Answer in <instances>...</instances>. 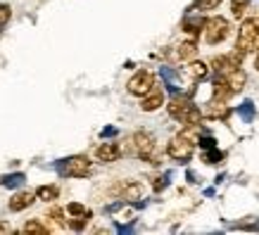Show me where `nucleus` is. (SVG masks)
<instances>
[{
    "mask_svg": "<svg viewBox=\"0 0 259 235\" xmlns=\"http://www.w3.org/2000/svg\"><path fill=\"white\" fill-rule=\"evenodd\" d=\"M200 119H202V110L200 107H195V105H190L188 112L183 114V119H181V124L186 126V128H195L197 124H200Z\"/></svg>",
    "mask_w": 259,
    "mask_h": 235,
    "instance_id": "16",
    "label": "nucleus"
},
{
    "mask_svg": "<svg viewBox=\"0 0 259 235\" xmlns=\"http://www.w3.org/2000/svg\"><path fill=\"white\" fill-rule=\"evenodd\" d=\"M152 88H155V74L148 69H138L134 76L128 78V83H126V90L131 95H136V98H143Z\"/></svg>",
    "mask_w": 259,
    "mask_h": 235,
    "instance_id": "4",
    "label": "nucleus"
},
{
    "mask_svg": "<svg viewBox=\"0 0 259 235\" xmlns=\"http://www.w3.org/2000/svg\"><path fill=\"white\" fill-rule=\"evenodd\" d=\"M33 202H36V193L33 190H19V193H15V195L10 197L8 207H10V212H24Z\"/></svg>",
    "mask_w": 259,
    "mask_h": 235,
    "instance_id": "9",
    "label": "nucleus"
},
{
    "mask_svg": "<svg viewBox=\"0 0 259 235\" xmlns=\"http://www.w3.org/2000/svg\"><path fill=\"white\" fill-rule=\"evenodd\" d=\"M247 5H250L247 0H233V3H231V15L236 17V19H243Z\"/></svg>",
    "mask_w": 259,
    "mask_h": 235,
    "instance_id": "19",
    "label": "nucleus"
},
{
    "mask_svg": "<svg viewBox=\"0 0 259 235\" xmlns=\"http://www.w3.org/2000/svg\"><path fill=\"white\" fill-rule=\"evenodd\" d=\"M10 17H12V8L10 5H0V29L10 22Z\"/></svg>",
    "mask_w": 259,
    "mask_h": 235,
    "instance_id": "23",
    "label": "nucleus"
},
{
    "mask_svg": "<svg viewBox=\"0 0 259 235\" xmlns=\"http://www.w3.org/2000/svg\"><path fill=\"white\" fill-rule=\"evenodd\" d=\"M221 76L226 78V83L231 86V90H233V93H238V90H243L245 81H247V76H245V71L240 69V67H231V69L224 71Z\"/></svg>",
    "mask_w": 259,
    "mask_h": 235,
    "instance_id": "13",
    "label": "nucleus"
},
{
    "mask_svg": "<svg viewBox=\"0 0 259 235\" xmlns=\"http://www.w3.org/2000/svg\"><path fill=\"white\" fill-rule=\"evenodd\" d=\"M64 214H67V212H64L62 207H53V209L48 212V216L55 221L57 226H67V219H64Z\"/></svg>",
    "mask_w": 259,
    "mask_h": 235,
    "instance_id": "20",
    "label": "nucleus"
},
{
    "mask_svg": "<svg viewBox=\"0 0 259 235\" xmlns=\"http://www.w3.org/2000/svg\"><path fill=\"white\" fill-rule=\"evenodd\" d=\"M186 71H188V76L193 78V81H202V78H207V74H209V64L202 62V60H200V62H197V60H190Z\"/></svg>",
    "mask_w": 259,
    "mask_h": 235,
    "instance_id": "15",
    "label": "nucleus"
},
{
    "mask_svg": "<svg viewBox=\"0 0 259 235\" xmlns=\"http://www.w3.org/2000/svg\"><path fill=\"white\" fill-rule=\"evenodd\" d=\"M67 212L71 214V216H88L91 214V209H86L83 204H79V202H71L69 207H67Z\"/></svg>",
    "mask_w": 259,
    "mask_h": 235,
    "instance_id": "22",
    "label": "nucleus"
},
{
    "mask_svg": "<svg viewBox=\"0 0 259 235\" xmlns=\"http://www.w3.org/2000/svg\"><path fill=\"white\" fill-rule=\"evenodd\" d=\"M57 197H60V185H40L36 190V200L40 202H55Z\"/></svg>",
    "mask_w": 259,
    "mask_h": 235,
    "instance_id": "17",
    "label": "nucleus"
},
{
    "mask_svg": "<svg viewBox=\"0 0 259 235\" xmlns=\"http://www.w3.org/2000/svg\"><path fill=\"white\" fill-rule=\"evenodd\" d=\"M121 145L119 143H100L98 148H95V157H98V162L102 164H112V162H117L119 157H121Z\"/></svg>",
    "mask_w": 259,
    "mask_h": 235,
    "instance_id": "7",
    "label": "nucleus"
},
{
    "mask_svg": "<svg viewBox=\"0 0 259 235\" xmlns=\"http://www.w3.org/2000/svg\"><path fill=\"white\" fill-rule=\"evenodd\" d=\"M22 233H33V235H48L50 233V228L43 223L40 219H29L26 223H24L22 228Z\"/></svg>",
    "mask_w": 259,
    "mask_h": 235,
    "instance_id": "18",
    "label": "nucleus"
},
{
    "mask_svg": "<svg viewBox=\"0 0 259 235\" xmlns=\"http://www.w3.org/2000/svg\"><path fill=\"white\" fill-rule=\"evenodd\" d=\"M250 19H252V24H254V29L259 31V15L257 17H250Z\"/></svg>",
    "mask_w": 259,
    "mask_h": 235,
    "instance_id": "25",
    "label": "nucleus"
},
{
    "mask_svg": "<svg viewBox=\"0 0 259 235\" xmlns=\"http://www.w3.org/2000/svg\"><path fill=\"white\" fill-rule=\"evenodd\" d=\"M190 105H193V102H190L188 98H183V95H176V98H171V100H169V105H166V112H169V117H171V119L181 121V119H183V114L188 112Z\"/></svg>",
    "mask_w": 259,
    "mask_h": 235,
    "instance_id": "10",
    "label": "nucleus"
},
{
    "mask_svg": "<svg viewBox=\"0 0 259 235\" xmlns=\"http://www.w3.org/2000/svg\"><path fill=\"white\" fill-rule=\"evenodd\" d=\"M195 55H197V43L193 38L181 40L179 45H176V50H174V57L179 62H190V60H195Z\"/></svg>",
    "mask_w": 259,
    "mask_h": 235,
    "instance_id": "11",
    "label": "nucleus"
},
{
    "mask_svg": "<svg viewBox=\"0 0 259 235\" xmlns=\"http://www.w3.org/2000/svg\"><path fill=\"white\" fill-rule=\"evenodd\" d=\"M0 233H12V226L8 221H0Z\"/></svg>",
    "mask_w": 259,
    "mask_h": 235,
    "instance_id": "24",
    "label": "nucleus"
},
{
    "mask_svg": "<svg viewBox=\"0 0 259 235\" xmlns=\"http://www.w3.org/2000/svg\"><path fill=\"white\" fill-rule=\"evenodd\" d=\"M128 150H131L138 159H143V162L157 164V140H155V135H150L148 131H136V133L128 138Z\"/></svg>",
    "mask_w": 259,
    "mask_h": 235,
    "instance_id": "1",
    "label": "nucleus"
},
{
    "mask_svg": "<svg viewBox=\"0 0 259 235\" xmlns=\"http://www.w3.org/2000/svg\"><path fill=\"white\" fill-rule=\"evenodd\" d=\"M226 114H228V105H226V100H221V98L209 100L207 107L202 110V117H209V119H226Z\"/></svg>",
    "mask_w": 259,
    "mask_h": 235,
    "instance_id": "14",
    "label": "nucleus"
},
{
    "mask_svg": "<svg viewBox=\"0 0 259 235\" xmlns=\"http://www.w3.org/2000/svg\"><path fill=\"white\" fill-rule=\"evenodd\" d=\"M221 5V0H197L195 10L197 12H209V10H217Z\"/></svg>",
    "mask_w": 259,
    "mask_h": 235,
    "instance_id": "21",
    "label": "nucleus"
},
{
    "mask_svg": "<svg viewBox=\"0 0 259 235\" xmlns=\"http://www.w3.org/2000/svg\"><path fill=\"white\" fill-rule=\"evenodd\" d=\"M257 36H259V31L254 29L252 19H245L243 26L238 29L236 50L240 53V55H247V53H252V50H254V40H257Z\"/></svg>",
    "mask_w": 259,
    "mask_h": 235,
    "instance_id": "6",
    "label": "nucleus"
},
{
    "mask_svg": "<svg viewBox=\"0 0 259 235\" xmlns=\"http://www.w3.org/2000/svg\"><path fill=\"white\" fill-rule=\"evenodd\" d=\"M202 31H204V40L209 45H219L228 38L231 33V24L224 19V17H209L207 22L202 24Z\"/></svg>",
    "mask_w": 259,
    "mask_h": 235,
    "instance_id": "3",
    "label": "nucleus"
},
{
    "mask_svg": "<svg viewBox=\"0 0 259 235\" xmlns=\"http://www.w3.org/2000/svg\"><path fill=\"white\" fill-rule=\"evenodd\" d=\"M143 185L138 183V180H126V183H121L119 185V197L121 200H126V202H134V200H141L143 197Z\"/></svg>",
    "mask_w": 259,
    "mask_h": 235,
    "instance_id": "12",
    "label": "nucleus"
},
{
    "mask_svg": "<svg viewBox=\"0 0 259 235\" xmlns=\"http://www.w3.org/2000/svg\"><path fill=\"white\" fill-rule=\"evenodd\" d=\"M91 169H93V162L86 155L69 157V159H64V164H62V173L69 176V178H86L88 173H91Z\"/></svg>",
    "mask_w": 259,
    "mask_h": 235,
    "instance_id": "5",
    "label": "nucleus"
},
{
    "mask_svg": "<svg viewBox=\"0 0 259 235\" xmlns=\"http://www.w3.org/2000/svg\"><path fill=\"white\" fill-rule=\"evenodd\" d=\"M193 152H195V138L190 133H179L166 143V155L171 157L174 162H188Z\"/></svg>",
    "mask_w": 259,
    "mask_h": 235,
    "instance_id": "2",
    "label": "nucleus"
},
{
    "mask_svg": "<svg viewBox=\"0 0 259 235\" xmlns=\"http://www.w3.org/2000/svg\"><path fill=\"white\" fill-rule=\"evenodd\" d=\"M166 102V98H164V90L162 88H152V90H148V93L141 98V110L143 112H157L162 105Z\"/></svg>",
    "mask_w": 259,
    "mask_h": 235,
    "instance_id": "8",
    "label": "nucleus"
}]
</instances>
